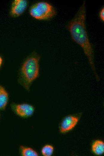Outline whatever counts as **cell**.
I'll use <instances>...</instances> for the list:
<instances>
[{"instance_id": "8fae6325", "label": "cell", "mask_w": 104, "mask_h": 156, "mask_svg": "<svg viewBox=\"0 0 104 156\" xmlns=\"http://www.w3.org/2000/svg\"><path fill=\"white\" fill-rule=\"evenodd\" d=\"M100 17L102 21L104 20V8L103 7L101 10L99 14Z\"/></svg>"}, {"instance_id": "5b68a950", "label": "cell", "mask_w": 104, "mask_h": 156, "mask_svg": "<svg viewBox=\"0 0 104 156\" xmlns=\"http://www.w3.org/2000/svg\"><path fill=\"white\" fill-rule=\"evenodd\" d=\"M78 121V118L75 116L69 115L66 117L60 124V132L65 133L71 130L76 125Z\"/></svg>"}, {"instance_id": "6da1fadb", "label": "cell", "mask_w": 104, "mask_h": 156, "mask_svg": "<svg viewBox=\"0 0 104 156\" xmlns=\"http://www.w3.org/2000/svg\"><path fill=\"white\" fill-rule=\"evenodd\" d=\"M85 3L84 1L73 18L67 25L72 40L82 49L96 80L100 81L94 62V51L89 40L85 25Z\"/></svg>"}, {"instance_id": "30bf717a", "label": "cell", "mask_w": 104, "mask_h": 156, "mask_svg": "<svg viewBox=\"0 0 104 156\" xmlns=\"http://www.w3.org/2000/svg\"><path fill=\"white\" fill-rule=\"evenodd\" d=\"M53 147L50 145H46L43 147L41 150L42 154L44 156H51L53 152Z\"/></svg>"}, {"instance_id": "9c48e42d", "label": "cell", "mask_w": 104, "mask_h": 156, "mask_svg": "<svg viewBox=\"0 0 104 156\" xmlns=\"http://www.w3.org/2000/svg\"><path fill=\"white\" fill-rule=\"evenodd\" d=\"M20 151L21 154L23 156H38L37 153L33 149L21 146Z\"/></svg>"}, {"instance_id": "8992f818", "label": "cell", "mask_w": 104, "mask_h": 156, "mask_svg": "<svg viewBox=\"0 0 104 156\" xmlns=\"http://www.w3.org/2000/svg\"><path fill=\"white\" fill-rule=\"evenodd\" d=\"M27 2L25 0H15L13 2L10 14L13 17H17L22 14L26 8Z\"/></svg>"}, {"instance_id": "277c9868", "label": "cell", "mask_w": 104, "mask_h": 156, "mask_svg": "<svg viewBox=\"0 0 104 156\" xmlns=\"http://www.w3.org/2000/svg\"><path fill=\"white\" fill-rule=\"evenodd\" d=\"M10 106L12 110L18 116L23 118L31 116L34 111V107L32 105L27 103L20 104L13 103Z\"/></svg>"}, {"instance_id": "7a4b0ae2", "label": "cell", "mask_w": 104, "mask_h": 156, "mask_svg": "<svg viewBox=\"0 0 104 156\" xmlns=\"http://www.w3.org/2000/svg\"><path fill=\"white\" fill-rule=\"evenodd\" d=\"M40 55L33 52L22 64L19 72L18 81L26 91L29 92L33 82L39 76Z\"/></svg>"}, {"instance_id": "7c38bea8", "label": "cell", "mask_w": 104, "mask_h": 156, "mask_svg": "<svg viewBox=\"0 0 104 156\" xmlns=\"http://www.w3.org/2000/svg\"><path fill=\"white\" fill-rule=\"evenodd\" d=\"M3 63V59L1 56H0V69Z\"/></svg>"}, {"instance_id": "3957f363", "label": "cell", "mask_w": 104, "mask_h": 156, "mask_svg": "<svg viewBox=\"0 0 104 156\" xmlns=\"http://www.w3.org/2000/svg\"><path fill=\"white\" fill-rule=\"evenodd\" d=\"M30 15L39 20H47L53 17L56 11L51 4L45 2H40L32 6L30 10Z\"/></svg>"}, {"instance_id": "ba28073f", "label": "cell", "mask_w": 104, "mask_h": 156, "mask_svg": "<svg viewBox=\"0 0 104 156\" xmlns=\"http://www.w3.org/2000/svg\"><path fill=\"white\" fill-rule=\"evenodd\" d=\"M92 150L95 154L100 155L104 152V143L102 140H96L92 146Z\"/></svg>"}, {"instance_id": "52a82bcc", "label": "cell", "mask_w": 104, "mask_h": 156, "mask_svg": "<svg viewBox=\"0 0 104 156\" xmlns=\"http://www.w3.org/2000/svg\"><path fill=\"white\" fill-rule=\"evenodd\" d=\"M9 99L8 93L5 88L0 84V110L5 109Z\"/></svg>"}]
</instances>
